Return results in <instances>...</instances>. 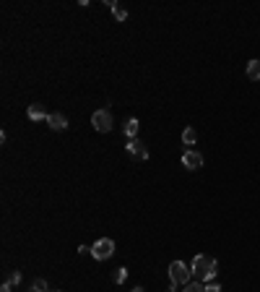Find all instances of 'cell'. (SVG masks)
<instances>
[{
  "mask_svg": "<svg viewBox=\"0 0 260 292\" xmlns=\"http://www.w3.org/2000/svg\"><path fill=\"white\" fill-rule=\"evenodd\" d=\"M192 277H195V282H203V285H208V282H213L216 277V258L211 256H203L198 253L195 258H192Z\"/></svg>",
  "mask_w": 260,
  "mask_h": 292,
  "instance_id": "obj_1",
  "label": "cell"
},
{
  "mask_svg": "<svg viewBox=\"0 0 260 292\" xmlns=\"http://www.w3.org/2000/svg\"><path fill=\"white\" fill-rule=\"evenodd\" d=\"M190 277H192V269L185 261H172L169 264V282H172V285H177V287L182 285V287H185L190 282Z\"/></svg>",
  "mask_w": 260,
  "mask_h": 292,
  "instance_id": "obj_2",
  "label": "cell"
},
{
  "mask_svg": "<svg viewBox=\"0 0 260 292\" xmlns=\"http://www.w3.org/2000/svg\"><path fill=\"white\" fill-rule=\"evenodd\" d=\"M112 253H115V243L110 238H102L91 245V256H94L96 261H107V258H112Z\"/></svg>",
  "mask_w": 260,
  "mask_h": 292,
  "instance_id": "obj_3",
  "label": "cell"
},
{
  "mask_svg": "<svg viewBox=\"0 0 260 292\" xmlns=\"http://www.w3.org/2000/svg\"><path fill=\"white\" fill-rule=\"evenodd\" d=\"M91 125H94V128L99 131V133H110L112 131V112L107 110H96L94 115H91Z\"/></svg>",
  "mask_w": 260,
  "mask_h": 292,
  "instance_id": "obj_4",
  "label": "cell"
},
{
  "mask_svg": "<svg viewBox=\"0 0 260 292\" xmlns=\"http://www.w3.org/2000/svg\"><path fill=\"white\" fill-rule=\"evenodd\" d=\"M182 167H188V170L203 167V154L195 152V149H185V152H182Z\"/></svg>",
  "mask_w": 260,
  "mask_h": 292,
  "instance_id": "obj_5",
  "label": "cell"
},
{
  "mask_svg": "<svg viewBox=\"0 0 260 292\" xmlns=\"http://www.w3.org/2000/svg\"><path fill=\"white\" fill-rule=\"evenodd\" d=\"M125 152H128L133 159H138V162H146V159H148V149L141 144V141H136V138H130V141H128Z\"/></svg>",
  "mask_w": 260,
  "mask_h": 292,
  "instance_id": "obj_6",
  "label": "cell"
},
{
  "mask_svg": "<svg viewBox=\"0 0 260 292\" xmlns=\"http://www.w3.org/2000/svg\"><path fill=\"white\" fill-rule=\"evenodd\" d=\"M26 115H29V120H34V123H39V120H47L49 118V112L45 110V105H29V110H26Z\"/></svg>",
  "mask_w": 260,
  "mask_h": 292,
  "instance_id": "obj_7",
  "label": "cell"
},
{
  "mask_svg": "<svg viewBox=\"0 0 260 292\" xmlns=\"http://www.w3.org/2000/svg\"><path fill=\"white\" fill-rule=\"evenodd\" d=\"M47 123H49V128H55V131H65V128H68V118H65L63 112H49Z\"/></svg>",
  "mask_w": 260,
  "mask_h": 292,
  "instance_id": "obj_8",
  "label": "cell"
},
{
  "mask_svg": "<svg viewBox=\"0 0 260 292\" xmlns=\"http://www.w3.org/2000/svg\"><path fill=\"white\" fill-rule=\"evenodd\" d=\"M195 141H198V131L192 128V125H188V128L182 131V144H185V146H192Z\"/></svg>",
  "mask_w": 260,
  "mask_h": 292,
  "instance_id": "obj_9",
  "label": "cell"
},
{
  "mask_svg": "<svg viewBox=\"0 0 260 292\" xmlns=\"http://www.w3.org/2000/svg\"><path fill=\"white\" fill-rule=\"evenodd\" d=\"M245 73H247V79H250V81H260V60H250Z\"/></svg>",
  "mask_w": 260,
  "mask_h": 292,
  "instance_id": "obj_10",
  "label": "cell"
},
{
  "mask_svg": "<svg viewBox=\"0 0 260 292\" xmlns=\"http://www.w3.org/2000/svg\"><path fill=\"white\" fill-rule=\"evenodd\" d=\"M107 5L112 8V13H115V19H117V21H125V19H128V11H125L120 3H112V0H107Z\"/></svg>",
  "mask_w": 260,
  "mask_h": 292,
  "instance_id": "obj_11",
  "label": "cell"
},
{
  "mask_svg": "<svg viewBox=\"0 0 260 292\" xmlns=\"http://www.w3.org/2000/svg\"><path fill=\"white\" fill-rule=\"evenodd\" d=\"M138 128H141V123H138L136 118H128V123H125V136H128V138H136Z\"/></svg>",
  "mask_w": 260,
  "mask_h": 292,
  "instance_id": "obj_12",
  "label": "cell"
},
{
  "mask_svg": "<svg viewBox=\"0 0 260 292\" xmlns=\"http://www.w3.org/2000/svg\"><path fill=\"white\" fill-rule=\"evenodd\" d=\"M125 279H128V269H122V266H120V269L112 271V282H115V285H122Z\"/></svg>",
  "mask_w": 260,
  "mask_h": 292,
  "instance_id": "obj_13",
  "label": "cell"
},
{
  "mask_svg": "<svg viewBox=\"0 0 260 292\" xmlns=\"http://www.w3.org/2000/svg\"><path fill=\"white\" fill-rule=\"evenodd\" d=\"M182 292H203V282H188Z\"/></svg>",
  "mask_w": 260,
  "mask_h": 292,
  "instance_id": "obj_14",
  "label": "cell"
},
{
  "mask_svg": "<svg viewBox=\"0 0 260 292\" xmlns=\"http://www.w3.org/2000/svg\"><path fill=\"white\" fill-rule=\"evenodd\" d=\"M31 292H49V287H47L45 279H34V285H31Z\"/></svg>",
  "mask_w": 260,
  "mask_h": 292,
  "instance_id": "obj_15",
  "label": "cell"
},
{
  "mask_svg": "<svg viewBox=\"0 0 260 292\" xmlns=\"http://www.w3.org/2000/svg\"><path fill=\"white\" fill-rule=\"evenodd\" d=\"M5 282H8V285H13V287H16V285L21 282V271H11V277H8Z\"/></svg>",
  "mask_w": 260,
  "mask_h": 292,
  "instance_id": "obj_16",
  "label": "cell"
},
{
  "mask_svg": "<svg viewBox=\"0 0 260 292\" xmlns=\"http://www.w3.org/2000/svg\"><path fill=\"white\" fill-rule=\"evenodd\" d=\"M203 292H221V287L216 282H208V285H203Z\"/></svg>",
  "mask_w": 260,
  "mask_h": 292,
  "instance_id": "obj_17",
  "label": "cell"
},
{
  "mask_svg": "<svg viewBox=\"0 0 260 292\" xmlns=\"http://www.w3.org/2000/svg\"><path fill=\"white\" fill-rule=\"evenodd\" d=\"M0 292H13V285H8V282H5V285L0 287Z\"/></svg>",
  "mask_w": 260,
  "mask_h": 292,
  "instance_id": "obj_18",
  "label": "cell"
},
{
  "mask_svg": "<svg viewBox=\"0 0 260 292\" xmlns=\"http://www.w3.org/2000/svg\"><path fill=\"white\" fill-rule=\"evenodd\" d=\"M166 292H177V285H172V282H169V290H166Z\"/></svg>",
  "mask_w": 260,
  "mask_h": 292,
  "instance_id": "obj_19",
  "label": "cell"
},
{
  "mask_svg": "<svg viewBox=\"0 0 260 292\" xmlns=\"http://www.w3.org/2000/svg\"><path fill=\"white\" fill-rule=\"evenodd\" d=\"M133 292H143V287H136V290H133Z\"/></svg>",
  "mask_w": 260,
  "mask_h": 292,
  "instance_id": "obj_20",
  "label": "cell"
},
{
  "mask_svg": "<svg viewBox=\"0 0 260 292\" xmlns=\"http://www.w3.org/2000/svg\"><path fill=\"white\" fill-rule=\"evenodd\" d=\"M49 292H60V290H49Z\"/></svg>",
  "mask_w": 260,
  "mask_h": 292,
  "instance_id": "obj_21",
  "label": "cell"
}]
</instances>
